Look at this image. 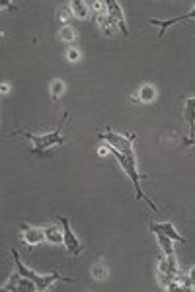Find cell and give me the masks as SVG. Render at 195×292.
Returning <instances> with one entry per match:
<instances>
[{"label":"cell","instance_id":"obj_1","mask_svg":"<svg viewBox=\"0 0 195 292\" xmlns=\"http://www.w3.org/2000/svg\"><path fill=\"white\" fill-rule=\"evenodd\" d=\"M66 119H68V113L62 115V119H60V123H58V127L55 131H49V133H45V135H34V133H30V131H14L12 135H24L28 140H32V152H34V154H43L45 150H49V148H53V146L64 144V136L60 135V131H62Z\"/></svg>","mask_w":195,"mask_h":292},{"label":"cell","instance_id":"obj_2","mask_svg":"<svg viewBox=\"0 0 195 292\" xmlns=\"http://www.w3.org/2000/svg\"><path fill=\"white\" fill-rule=\"evenodd\" d=\"M116 158L119 160V166L123 168V172L129 175V179L133 181V185H135V191H136V201H142V199H146L148 201V205H150V209L158 213V209H156V205L146 197V195L142 193V187H140V177L142 175L138 174V170H136V162H135V156H125V154H119V152H114Z\"/></svg>","mask_w":195,"mask_h":292},{"label":"cell","instance_id":"obj_3","mask_svg":"<svg viewBox=\"0 0 195 292\" xmlns=\"http://www.w3.org/2000/svg\"><path fill=\"white\" fill-rule=\"evenodd\" d=\"M98 136L102 140H106L110 146H112V152H119V154L125 156H135L133 152V140L136 138V135L129 133V135H119L112 129H104L102 133H98Z\"/></svg>","mask_w":195,"mask_h":292},{"label":"cell","instance_id":"obj_4","mask_svg":"<svg viewBox=\"0 0 195 292\" xmlns=\"http://www.w3.org/2000/svg\"><path fill=\"white\" fill-rule=\"evenodd\" d=\"M58 222H60V226H62V236H64V248H66V252H68V255H72V257H78V255L82 253V250H84V246L78 242L76 234L72 232L68 218L58 216Z\"/></svg>","mask_w":195,"mask_h":292},{"label":"cell","instance_id":"obj_5","mask_svg":"<svg viewBox=\"0 0 195 292\" xmlns=\"http://www.w3.org/2000/svg\"><path fill=\"white\" fill-rule=\"evenodd\" d=\"M188 19H195V4H194V8H192L190 12H186V14H182V16H176V18H170V19L150 18L148 19V23H150V25H156V27L160 29L158 37H164V35H166V31H168V27H172V25L180 23V21H188Z\"/></svg>","mask_w":195,"mask_h":292},{"label":"cell","instance_id":"obj_6","mask_svg":"<svg viewBox=\"0 0 195 292\" xmlns=\"http://www.w3.org/2000/svg\"><path fill=\"white\" fill-rule=\"evenodd\" d=\"M20 228H22V242H26L30 248H36L41 242H47L45 228H34L30 224H20Z\"/></svg>","mask_w":195,"mask_h":292},{"label":"cell","instance_id":"obj_7","mask_svg":"<svg viewBox=\"0 0 195 292\" xmlns=\"http://www.w3.org/2000/svg\"><path fill=\"white\" fill-rule=\"evenodd\" d=\"M106 4H108V14H110L112 21L116 23V27L123 33V35H129V27H127V23H125V16H123V10H121V4L116 2V0H110V2H106Z\"/></svg>","mask_w":195,"mask_h":292},{"label":"cell","instance_id":"obj_8","mask_svg":"<svg viewBox=\"0 0 195 292\" xmlns=\"http://www.w3.org/2000/svg\"><path fill=\"white\" fill-rule=\"evenodd\" d=\"M148 230L154 234V232H162L166 234L168 238H172L174 242H180V244H186L188 240L182 236V234L176 230V226L172 222H148Z\"/></svg>","mask_w":195,"mask_h":292},{"label":"cell","instance_id":"obj_9","mask_svg":"<svg viewBox=\"0 0 195 292\" xmlns=\"http://www.w3.org/2000/svg\"><path fill=\"white\" fill-rule=\"evenodd\" d=\"M55 281H64V283H68L70 279H64V277H60V273L55 271V273H49V275H39V279L36 281V287H38V292H43L47 291Z\"/></svg>","mask_w":195,"mask_h":292},{"label":"cell","instance_id":"obj_10","mask_svg":"<svg viewBox=\"0 0 195 292\" xmlns=\"http://www.w3.org/2000/svg\"><path fill=\"white\" fill-rule=\"evenodd\" d=\"M184 119L190 125V133L195 138V97H188L184 101Z\"/></svg>","mask_w":195,"mask_h":292},{"label":"cell","instance_id":"obj_11","mask_svg":"<svg viewBox=\"0 0 195 292\" xmlns=\"http://www.w3.org/2000/svg\"><path fill=\"white\" fill-rule=\"evenodd\" d=\"M45 240L49 244H64V236H62V230H58L57 224H51V226H45Z\"/></svg>","mask_w":195,"mask_h":292},{"label":"cell","instance_id":"obj_12","mask_svg":"<svg viewBox=\"0 0 195 292\" xmlns=\"http://www.w3.org/2000/svg\"><path fill=\"white\" fill-rule=\"evenodd\" d=\"M136 97H138V103H152L156 99V88L152 84H142Z\"/></svg>","mask_w":195,"mask_h":292},{"label":"cell","instance_id":"obj_13","mask_svg":"<svg viewBox=\"0 0 195 292\" xmlns=\"http://www.w3.org/2000/svg\"><path fill=\"white\" fill-rule=\"evenodd\" d=\"M156 240H158V246L162 248V252H164V255L168 257V255H174V240L172 238H168L166 234L162 232H154Z\"/></svg>","mask_w":195,"mask_h":292},{"label":"cell","instance_id":"obj_14","mask_svg":"<svg viewBox=\"0 0 195 292\" xmlns=\"http://www.w3.org/2000/svg\"><path fill=\"white\" fill-rule=\"evenodd\" d=\"M58 37L64 43H74L76 41V29L68 23V25H60L58 27Z\"/></svg>","mask_w":195,"mask_h":292},{"label":"cell","instance_id":"obj_15","mask_svg":"<svg viewBox=\"0 0 195 292\" xmlns=\"http://www.w3.org/2000/svg\"><path fill=\"white\" fill-rule=\"evenodd\" d=\"M70 10H72V14L80 19H86L88 18V4L86 2H82V0H72L70 2Z\"/></svg>","mask_w":195,"mask_h":292},{"label":"cell","instance_id":"obj_16","mask_svg":"<svg viewBox=\"0 0 195 292\" xmlns=\"http://www.w3.org/2000/svg\"><path fill=\"white\" fill-rule=\"evenodd\" d=\"M98 23H100V27L106 31V33H117V27H116V23L112 21V18H110V14L106 12V14H102V16H98Z\"/></svg>","mask_w":195,"mask_h":292},{"label":"cell","instance_id":"obj_17","mask_svg":"<svg viewBox=\"0 0 195 292\" xmlns=\"http://www.w3.org/2000/svg\"><path fill=\"white\" fill-rule=\"evenodd\" d=\"M64 90H66V86H64V82L62 80H53L51 82V97H53V101H57L58 97L64 94Z\"/></svg>","mask_w":195,"mask_h":292},{"label":"cell","instance_id":"obj_18","mask_svg":"<svg viewBox=\"0 0 195 292\" xmlns=\"http://www.w3.org/2000/svg\"><path fill=\"white\" fill-rule=\"evenodd\" d=\"M20 279H22V275L16 271L12 277H10V279H8V281H6V283H4V287H2V289H4V291H18Z\"/></svg>","mask_w":195,"mask_h":292},{"label":"cell","instance_id":"obj_19","mask_svg":"<svg viewBox=\"0 0 195 292\" xmlns=\"http://www.w3.org/2000/svg\"><path fill=\"white\" fill-rule=\"evenodd\" d=\"M58 19L62 21V25H68V21L72 19V10H70V4L60 8V12H58Z\"/></svg>","mask_w":195,"mask_h":292},{"label":"cell","instance_id":"obj_20","mask_svg":"<svg viewBox=\"0 0 195 292\" xmlns=\"http://www.w3.org/2000/svg\"><path fill=\"white\" fill-rule=\"evenodd\" d=\"M92 277L96 279V281H104L106 277H108V269H106V265H102V263H98L92 267Z\"/></svg>","mask_w":195,"mask_h":292},{"label":"cell","instance_id":"obj_21","mask_svg":"<svg viewBox=\"0 0 195 292\" xmlns=\"http://www.w3.org/2000/svg\"><path fill=\"white\" fill-rule=\"evenodd\" d=\"M78 58H80V51H78L76 47H68V49H66V60L76 62Z\"/></svg>","mask_w":195,"mask_h":292},{"label":"cell","instance_id":"obj_22","mask_svg":"<svg viewBox=\"0 0 195 292\" xmlns=\"http://www.w3.org/2000/svg\"><path fill=\"white\" fill-rule=\"evenodd\" d=\"M184 289H194L195 291V269L190 271L188 279H184Z\"/></svg>","mask_w":195,"mask_h":292},{"label":"cell","instance_id":"obj_23","mask_svg":"<svg viewBox=\"0 0 195 292\" xmlns=\"http://www.w3.org/2000/svg\"><path fill=\"white\" fill-rule=\"evenodd\" d=\"M184 146H195V138H182Z\"/></svg>","mask_w":195,"mask_h":292},{"label":"cell","instance_id":"obj_24","mask_svg":"<svg viewBox=\"0 0 195 292\" xmlns=\"http://www.w3.org/2000/svg\"><path fill=\"white\" fill-rule=\"evenodd\" d=\"M0 90H2V94H6V92H8V86H6V82H2V88H0Z\"/></svg>","mask_w":195,"mask_h":292}]
</instances>
